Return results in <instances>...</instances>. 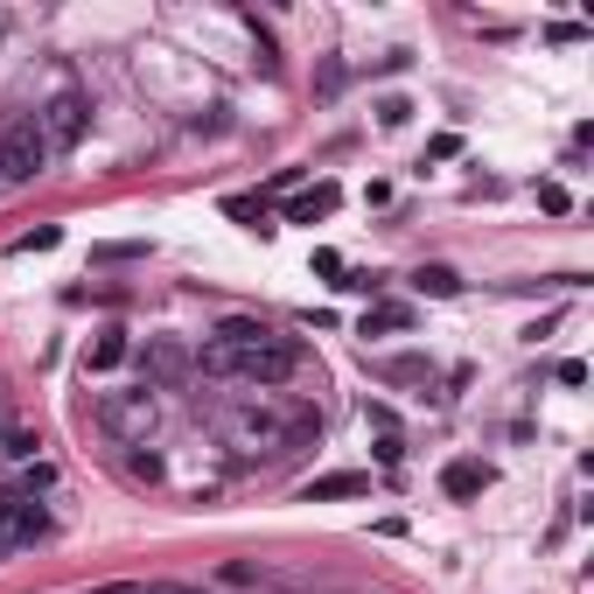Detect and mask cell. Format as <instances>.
I'll use <instances>...</instances> for the list:
<instances>
[{"label": "cell", "mask_w": 594, "mask_h": 594, "mask_svg": "<svg viewBox=\"0 0 594 594\" xmlns=\"http://www.w3.org/2000/svg\"><path fill=\"white\" fill-rule=\"evenodd\" d=\"M0 427H8V399H0Z\"/></svg>", "instance_id": "d4e9b609"}, {"label": "cell", "mask_w": 594, "mask_h": 594, "mask_svg": "<svg viewBox=\"0 0 594 594\" xmlns=\"http://www.w3.org/2000/svg\"><path fill=\"white\" fill-rule=\"evenodd\" d=\"M412 280H420V294H434V301H448V294H461V273H455V266H420V273H412Z\"/></svg>", "instance_id": "5bb4252c"}, {"label": "cell", "mask_w": 594, "mask_h": 594, "mask_svg": "<svg viewBox=\"0 0 594 594\" xmlns=\"http://www.w3.org/2000/svg\"><path fill=\"white\" fill-rule=\"evenodd\" d=\"M399 455H406L399 434H378V461H384V469H399Z\"/></svg>", "instance_id": "d6986e66"}, {"label": "cell", "mask_w": 594, "mask_h": 594, "mask_svg": "<svg viewBox=\"0 0 594 594\" xmlns=\"http://www.w3.org/2000/svg\"><path fill=\"white\" fill-rule=\"evenodd\" d=\"M126 350H134V343H126V329H98L91 350H85V371H119Z\"/></svg>", "instance_id": "30bf717a"}, {"label": "cell", "mask_w": 594, "mask_h": 594, "mask_svg": "<svg viewBox=\"0 0 594 594\" xmlns=\"http://www.w3.org/2000/svg\"><path fill=\"white\" fill-rule=\"evenodd\" d=\"M364 420H371L378 434H399V420H392V406H364Z\"/></svg>", "instance_id": "44dd1931"}, {"label": "cell", "mask_w": 594, "mask_h": 594, "mask_svg": "<svg viewBox=\"0 0 594 594\" xmlns=\"http://www.w3.org/2000/svg\"><path fill=\"white\" fill-rule=\"evenodd\" d=\"M147 371H154V378H162V384H175V378H183V371H189V357H183V350H175V343H154V350H147Z\"/></svg>", "instance_id": "4fadbf2b"}, {"label": "cell", "mask_w": 594, "mask_h": 594, "mask_svg": "<svg viewBox=\"0 0 594 594\" xmlns=\"http://www.w3.org/2000/svg\"><path fill=\"white\" fill-rule=\"evenodd\" d=\"M98 420H106V434H119V441H147L154 434V392H106Z\"/></svg>", "instance_id": "5b68a950"}, {"label": "cell", "mask_w": 594, "mask_h": 594, "mask_svg": "<svg viewBox=\"0 0 594 594\" xmlns=\"http://www.w3.org/2000/svg\"><path fill=\"white\" fill-rule=\"evenodd\" d=\"M126 476H147L154 483V476H162V461H154V455H126Z\"/></svg>", "instance_id": "ffe728a7"}, {"label": "cell", "mask_w": 594, "mask_h": 594, "mask_svg": "<svg viewBox=\"0 0 594 594\" xmlns=\"http://www.w3.org/2000/svg\"><path fill=\"white\" fill-rule=\"evenodd\" d=\"M0 538H8V546H36V538H49V510L29 497V489H0Z\"/></svg>", "instance_id": "277c9868"}, {"label": "cell", "mask_w": 594, "mask_h": 594, "mask_svg": "<svg viewBox=\"0 0 594 594\" xmlns=\"http://www.w3.org/2000/svg\"><path fill=\"white\" fill-rule=\"evenodd\" d=\"M335 203H343V189L335 183H315V189H301L294 203H288V224H315V217H329Z\"/></svg>", "instance_id": "9c48e42d"}, {"label": "cell", "mask_w": 594, "mask_h": 594, "mask_svg": "<svg viewBox=\"0 0 594 594\" xmlns=\"http://www.w3.org/2000/svg\"><path fill=\"white\" fill-rule=\"evenodd\" d=\"M406 113H412L406 98H384V106H378V119H384V126H406Z\"/></svg>", "instance_id": "7402d4cb"}, {"label": "cell", "mask_w": 594, "mask_h": 594, "mask_svg": "<svg viewBox=\"0 0 594 594\" xmlns=\"http://www.w3.org/2000/svg\"><path fill=\"white\" fill-rule=\"evenodd\" d=\"M231 441L288 455V412H273V406H238V412H231Z\"/></svg>", "instance_id": "8992f818"}, {"label": "cell", "mask_w": 594, "mask_h": 594, "mask_svg": "<svg viewBox=\"0 0 594 594\" xmlns=\"http://www.w3.org/2000/svg\"><path fill=\"white\" fill-rule=\"evenodd\" d=\"M42 168H49L42 126H36V119H8V126H0V183L21 189V183H36Z\"/></svg>", "instance_id": "7a4b0ae2"}, {"label": "cell", "mask_w": 594, "mask_h": 594, "mask_svg": "<svg viewBox=\"0 0 594 594\" xmlns=\"http://www.w3.org/2000/svg\"><path fill=\"white\" fill-rule=\"evenodd\" d=\"M260 335H273V329H266L260 315H224L211 343H224V350H245V343H260Z\"/></svg>", "instance_id": "8fae6325"}, {"label": "cell", "mask_w": 594, "mask_h": 594, "mask_svg": "<svg viewBox=\"0 0 594 594\" xmlns=\"http://www.w3.org/2000/svg\"><path fill=\"white\" fill-rule=\"evenodd\" d=\"M8 553H14V546H8V538H0V559H8Z\"/></svg>", "instance_id": "484cf974"}, {"label": "cell", "mask_w": 594, "mask_h": 594, "mask_svg": "<svg viewBox=\"0 0 594 594\" xmlns=\"http://www.w3.org/2000/svg\"><path fill=\"white\" fill-rule=\"evenodd\" d=\"M224 211L238 217V224H252V231H273V224H266V203H260V196H231Z\"/></svg>", "instance_id": "2e32d148"}, {"label": "cell", "mask_w": 594, "mask_h": 594, "mask_svg": "<svg viewBox=\"0 0 594 594\" xmlns=\"http://www.w3.org/2000/svg\"><path fill=\"white\" fill-rule=\"evenodd\" d=\"M364 489H371V476H364V469H329V476L308 483L301 497H308V504H335V497H364Z\"/></svg>", "instance_id": "ba28073f"}, {"label": "cell", "mask_w": 594, "mask_h": 594, "mask_svg": "<svg viewBox=\"0 0 594 594\" xmlns=\"http://www.w3.org/2000/svg\"><path fill=\"white\" fill-rule=\"evenodd\" d=\"M36 427H0V455H8V461H36Z\"/></svg>", "instance_id": "9a60e30c"}, {"label": "cell", "mask_w": 594, "mask_h": 594, "mask_svg": "<svg viewBox=\"0 0 594 594\" xmlns=\"http://www.w3.org/2000/svg\"><path fill=\"white\" fill-rule=\"evenodd\" d=\"M203 378H238V384H288V378H301V343L294 335H260V343H245V350H224V343H203Z\"/></svg>", "instance_id": "6da1fadb"}, {"label": "cell", "mask_w": 594, "mask_h": 594, "mask_svg": "<svg viewBox=\"0 0 594 594\" xmlns=\"http://www.w3.org/2000/svg\"><path fill=\"white\" fill-rule=\"evenodd\" d=\"M57 238H64V231L42 224V231H29V238H14V252H57Z\"/></svg>", "instance_id": "ac0fdd59"}, {"label": "cell", "mask_w": 594, "mask_h": 594, "mask_svg": "<svg viewBox=\"0 0 594 594\" xmlns=\"http://www.w3.org/2000/svg\"><path fill=\"white\" fill-rule=\"evenodd\" d=\"M489 483H497V476H489V461H469V455H461V461H448V469H441V489H448L455 504H469V497H483Z\"/></svg>", "instance_id": "52a82bcc"}, {"label": "cell", "mask_w": 594, "mask_h": 594, "mask_svg": "<svg viewBox=\"0 0 594 594\" xmlns=\"http://www.w3.org/2000/svg\"><path fill=\"white\" fill-rule=\"evenodd\" d=\"M140 594H189L183 581H154V587H140Z\"/></svg>", "instance_id": "cb8c5ba5"}, {"label": "cell", "mask_w": 594, "mask_h": 594, "mask_svg": "<svg viewBox=\"0 0 594 594\" xmlns=\"http://www.w3.org/2000/svg\"><path fill=\"white\" fill-rule=\"evenodd\" d=\"M36 126H42L49 154H70L77 140L91 134V98H85V91H57V98H49V106L36 113Z\"/></svg>", "instance_id": "3957f363"}, {"label": "cell", "mask_w": 594, "mask_h": 594, "mask_svg": "<svg viewBox=\"0 0 594 594\" xmlns=\"http://www.w3.org/2000/svg\"><path fill=\"white\" fill-rule=\"evenodd\" d=\"M91 594H140V581H106V587H91Z\"/></svg>", "instance_id": "603a6c76"}, {"label": "cell", "mask_w": 594, "mask_h": 594, "mask_svg": "<svg viewBox=\"0 0 594 594\" xmlns=\"http://www.w3.org/2000/svg\"><path fill=\"white\" fill-rule=\"evenodd\" d=\"M140 252H147L140 238H119V245H98L91 260H98V266H126V260H140Z\"/></svg>", "instance_id": "e0dca14e"}, {"label": "cell", "mask_w": 594, "mask_h": 594, "mask_svg": "<svg viewBox=\"0 0 594 594\" xmlns=\"http://www.w3.org/2000/svg\"><path fill=\"white\" fill-rule=\"evenodd\" d=\"M399 329H412V308L406 301H378L364 315V335H399Z\"/></svg>", "instance_id": "7c38bea8"}]
</instances>
